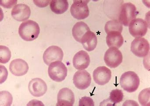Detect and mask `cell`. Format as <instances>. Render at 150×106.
<instances>
[{
	"label": "cell",
	"mask_w": 150,
	"mask_h": 106,
	"mask_svg": "<svg viewBox=\"0 0 150 106\" xmlns=\"http://www.w3.org/2000/svg\"><path fill=\"white\" fill-rule=\"evenodd\" d=\"M29 69L28 63L21 59H15L10 64V71L16 76L24 75L28 72Z\"/></svg>",
	"instance_id": "cell-15"
},
{
	"label": "cell",
	"mask_w": 150,
	"mask_h": 106,
	"mask_svg": "<svg viewBox=\"0 0 150 106\" xmlns=\"http://www.w3.org/2000/svg\"><path fill=\"white\" fill-rule=\"evenodd\" d=\"M66 65L60 61L54 62L49 65L48 73L50 78L56 82L64 81L67 75Z\"/></svg>",
	"instance_id": "cell-4"
},
{
	"label": "cell",
	"mask_w": 150,
	"mask_h": 106,
	"mask_svg": "<svg viewBox=\"0 0 150 106\" xmlns=\"http://www.w3.org/2000/svg\"><path fill=\"white\" fill-rule=\"evenodd\" d=\"M0 68H1V80H0L1 83H0L1 84L7 79L8 72L7 69L3 65H1Z\"/></svg>",
	"instance_id": "cell-27"
},
{
	"label": "cell",
	"mask_w": 150,
	"mask_h": 106,
	"mask_svg": "<svg viewBox=\"0 0 150 106\" xmlns=\"http://www.w3.org/2000/svg\"><path fill=\"white\" fill-rule=\"evenodd\" d=\"M122 59L121 52L115 47L109 48L104 56V61L106 64L111 68L118 67L122 62Z\"/></svg>",
	"instance_id": "cell-6"
},
{
	"label": "cell",
	"mask_w": 150,
	"mask_h": 106,
	"mask_svg": "<svg viewBox=\"0 0 150 106\" xmlns=\"http://www.w3.org/2000/svg\"><path fill=\"white\" fill-rule=\"evenodd\" d=\"M89 1H74L70 8V12L74 18L78 20L88 17L90 11L87 3Z\"/></svg>",
	"instance_id": "cell-5"
},
{
	"label": "cell",
	"mask_w": 150,
	"mask_h": 106,
	"mask_svg": "<svg viewBox=\"0 0 150 106\" xmlns=\"http://www.w3.org/2000/svg\"><path fill=\"white\" fill-rule=\"evenodd\" d=\"M80 43L83 45L84 48L86 51L91 52L96 48L98 39L95 33L91 31H89L83 36Z\"/></svg>",
	"instance_id": "cell-17"
},
{
	"label": "cell",
	"mask_w": 150,
	"mask_h": 106,
	"mask_svg": "<svg viewBox=\"0 0 150 106\" xmlns=\"http://www.w3.org/2000/svg\"><path fill=\"white\" fill-rule=\"evenodd\" d=\"M79 105L93 106H94V104L93 100L91 98L84 97L79 100Z\"/></svg>",
	"instance_id": "cell-26"
},
{
	"label": "cell",
	"mask_w": 150,
	"mask_h": 106,
	"mask_svg": "<svg viewBox=\"0 0 150 106\" xmlns=\"http://www.w3.org/2000/svg\"><path fill=\"white\" fill-rule=\"evenodd\" d=\"M90 63V56L87 52L83 50L76 53L73 59L74 67L78 70H83L87 68Z\"/></svg>",
	"instance_id": "cell-16"
},
{
	"label": "cell",
	"mask_w": 150,
	"mask_h": 106,
	"mask_svg": "<svg viewBox=\"0 0 150 106\" xmlns=\"http://www.w3.org/2000/svg\"><path fill=\"white\" fill-rule=\"evenodd\" d=\"M64 53L62 49L57 46H51L45 51L43 60L46 65H49L54 62L63 60Z\"/></svg>",
	"instance_id": "cell-9"
},
{
	"label": "cell",
	"mask_w": 150,
	"mask_h": 106,
	"mask_svg": "<svg viewBox=\"0 0 150 106\" xmlns=\"http://www.w3.org/2000/svg\"><path fill=\"white\" fill-rule=\"evenodd\" d=\"M30 93L35 97L43 96L47 91L45 82L40 78H35L30 81L28 85Z\"/></svg>",
	"instance_id": "cell-11"
},
{
	"label": "cell",
	"mask_w": 150,
	"mask_h": 106,
	"mask_svg": "<svg viewBox=\"0 0 150 106\" xmlns=\"http://www.w3.org/2000/svg\"><path fill=\"white\" fill-rule=\"evenodd\" d=\"M74 83L77 89L84 90L89 87L91 82V75L85 70H78L73 78Z\"/></svg>",
	"instance_id": "cell-10"
},
{
	"label": "cell",
	"mask_w": 150,
	"mask_h": 106,
	"mask_svg": "<svg viewBox=\"0 0 150 106\" xmlns=\"http://www.w3.org/2000/svg\"><path fill=\"white\" fill-rule=\"evenodd\" d=\"M17 2V1H1V5L7 9H10Z\"/></svg>",
	"instance_id": "cell-28"
},
{
	"label": "cell",
	"mask_w": 150,
	"mask_h": 106,
	"mask_svg": "<svg viewBox=\"0 0 150 106\" xmlns=\"http://www.w3.org/2000/svg\"><path fill=\"white\" fill-rule=\"evenodd\" d=\"M40 28L38 23L32 20L25 21L18 28L19 36L25 41H33L38 37Z\"/></svg>",
	"instance_id": "cell-1"
},
{
	"label": "cell",
	"mask_w": 150,
	"mask_h": 106,
	"mask_svg": "<svg viewBox=\"0 0 150 106\" xmlns=\"http://www.w3.org/2000/svg\"><path fill=\"white\" fill-rule=\"evenodd\" d=\"M149 43L144 38H136L131 43V52L137 57H145L149 54Z\"/></svg>",
	"instance_id": "cell-7"
},
{
	"label": "cell",
	"mask_w": 150,
	"mask_h": 106,
	"mask_svg": "<svg viewBox=\"0 0 150 106\" xmlns=\"http://www.w3.org/2000/svg\"><path fill=\"white\" fill-rule=\"evenodd\" d=\"M148 24L144 19L137 18L132 20L129 25V30L130 34L134 38H142L148 31Z\"/></svg>",
	"instance_id": "cell-8"
},
{
	"label": "cell",
	"mask_w": 150,
	"mask_h": 106,
	"mask_svg": "<svg viewBox=\"0 0 150 106\" xmlns=\"http://www.w3.org/2000/svg\"><path fill=\"white\" fill-rule=\"evenodd\" d=\"M11 57V52L8 48L5 46H0V63H6L8 62Z\"/></svg>",
	"instance_id": "cell-24"
},
{
	"label": "cell",
	"mask_w": 150,
	"mask_h": 106,
	"mask_svg": "<svg viewBox=\"0 0 150 106\" xmlns=\"http://www.w3.org/2000/svg\"><path fill=\"white\" fill-rule=\"evenodd\" d=\"M50 8L56 14H62L66 12L69 8L68 1L67 0H55L51 1Z\"/></svg>",
	"instance_id": "cell-20"
},
{
	"label": "cell",
	"mask_w": 150,
	"mask_h": 106,
	"mask_svg": "<svg viewBox=\"0 0 150 106\" xmlns=\"http://www.w3.org/2000/svg\"><path fill=\"white\" fill-rule=\"evenodd\" d=\"M33 2L35 3L37 6L40 8H44L47 6L49 3H50V1H33Z\"/></svg>",
	"instance_id": "cell-29"
},
{
	"label": "cell",
	"mask_w": 150,
	"mask_h": 106,
	"mask_svg": "<svg viewBox=\"0 0 150 106\" xmlns=\"http://www.w3.org/2000/svg\"><path fill=\"white\" fill-rule=\"evenodd\" d=\"M124 39L121 33L116 31H111L108 33L106 43L108 47L120 48L123 45Z\"/></svg>",
	"instance_id": "cell-18"
},
{
	"label": "cell",
	"mask_w": 150,
	"mask_h": 106,
	"mask_svg": "<svg viewBox=\"0 0 150 106\" xmlns=\"http://www.w3.org/2000/svg\"><path fill=\"white\" fill-rule=\"evenodd\" d=\"M93 78L97 84L105 85L108 83L112 77V72L105 66L98 67L93 71Z\"/></svg>",
	"instance_id": "cell-12"
},
{
	"label": "cell",
	"mask_w": 150,
	"mask_h": 106,
	"mask_svg": "<svg viewBox=\"0 0 150 106\" xmlns=\"http://www.w3.org/2000/svg\"><path fill=\"white\" fill-rule=\"evenodd\" d=\"M105 31L107 33L113 31H116L121 33L123 29L122 24L116 19L110 20L106 23L105 27Z\"/></svg>",
	"instance_id": "cell-21"
},
{
	"label": "cell",
	"mask_w": 150,
	"mask_h": 106,
	"mask_svg": "<svg viewBox=\"0 0 150 106\" xmlns=\"http://www.w3.org/2000/svg\"><path fill=\"white\" fill-rule=\"evenodd\" d=\"M139 77L134 71H129L122 74L120 79L122 88L128 92H133L138 89L140 85Z\"/></svg>",
	"instance_id": "cell-2"
},
{
	"label": "cell",
	"mask_w": 150,
	"mask_h": 106,
	"mask_svg": "<svg viewBox=\"0 0 150 106\" xmlns=\"http://www.w3.org/2000/svg\"><path fill=\"white\" fill-rule=\"evenodd\" d=\"M57 101L56 106H73L75 102L74 94L69 88H63L58 93Z\"/></svg>",
	"instance_id": "cell-14"
},
{
	"label": "cell",
	"mask_w": 150,
	"mask_h": 106,
	"mask_svg": "<svg viewBox=\"0 0 150 106\" xmlns=\"http://www.w3.org/2000/svg\"><path fill=\"white\" fill-rule=\"evenodd\" d=\"M0 106H9L11 105L13 100L12 95L8 92L2 91L0 93Z\"/></svg>",
	"instance_id": "cell-23"
},
{
	"label": "cell",
	"mask_w": 150,
	"mask_h": 106,
	"mask_svg": "<svg viewBox=\"0 0 150 106\" xmlns=\"http://www.w3.org/2000/svg\"><path fill=\"white\" fill-rule=\"evenodd\" d=\"M31 10L30 7L24 4L15 5L11 11L12 17L19 22L26 21L30 18Z\"/></svg>",
	"instance_id": "cell-13"
},
{
	"label": "cell",
	"mask_w": 150,
	"mask_h": 106,
	"mask_svg": "<svg viewBox=\"0 0 150 106\" xmlns=\"http://www.w3.org/2000/svg\"><path fill=\"white\" fill-rule=\"evenodd\" d=\"M123 97L124 96L122 90L116 89L113 90L110 92L109 99L115 105L122 101Z\"/></svg>",
	"instance_id": "cell-22"
},
{
	"label": "cell",
	"mask_w": 150,
	"mask_h": 106,
	"mask_svg": "<svg viewBox=\"0 0 150 106\" xmlns=\"http://www.w3.org/2000/svg\"><path fill=\"white\" fill-rule=\"evenodd\" d=\"M89 31L90 28L86 23L83 22H79L74 26L72 30V34L75 39L80 43L83 36Z\"/></svg>",
	"instance_id": "cell-19"
},
{
	"label": "cell",
	"mask_w": 150,
	"mask_h": 106,
	"mask_svg": "<svg viewBox=\"0 0 150 106\" xmlns=\"http://www.w3.org/2000/svg\"><path fill=\"white\" fill-rule=\"evenodd\" d=\"M137 13L135 5L130 2L125 3L121 7L119 21L125 26H128L130 22L135 19Z\"/></svg>",
	"instance_id": "cell-3"
},
{
	"label": "cell",
	"mask_w": 150,
	"mask_h": 106,
	"mask_svg": "<svg viewBox=\"0 0 150 106\" xmlns=\"http://www.w3.org/2000/svg\"><path fill=\"white\" fill-rule=\"evenodd\" d=\"M150 88L143 90L138 96V100L143 106L150 105Z\"/></svg>",
	"instance_id": "cell-25"
}]
</instances>
